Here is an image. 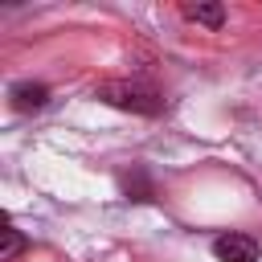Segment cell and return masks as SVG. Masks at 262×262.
Wrapping results in <instances>:
<instances>
[{
	"label": "cell",
	"instance_id": "1",
	"mask_svg": "<svg viewBox=\"0 0 262 262\" xmlns=\"http://www.w3.org/2000/svg\"><path fill=\"white\" fill-rule=\"evenodd\" d=\"M94 98L106 106H119V111H135V115H160L164 111V98L139 82H102L94 90Z\"/></svg>",
	"mask_w": 262,
	"mask_h": 262
},
{
	"label": "cell",
	"instance_id": "2",
	"mask_svg": "<svg viewBox=\"0 0 262 262\" xmlns=\"http://www.w3.org/2000/svg\"><path fill=\"white\" fill-rule=\"evenodd\" d=\"M213 254L221 262H258V242L246 233H221L213 242Z\"/></svg>",
	"mask_w": 262,
	"mask_h": 262
},
{
	"label": "cell",
	"instance_id": "5",
	"mask_svg": "<svg viewBox=\"0 0 262 262\" xmlns=\"http://www.w3.org/2000/svg\"><path fill=\"white\" fill-rule=\"evenodd\" d=\"M123 188H127V196H135V201H147V196H151V184H147L143 168H135L131 176H123Z\"/></svg>",
	"mask_w": 262,
	"mask_h": 262
},
{
	"label": "cell",
	"instance_id": "4",
	"mask_svg": "<svg viewBox=\"0 0 262 262\" xmlns=\"http://www.w3.org/2000/svg\"><path fill=\"white\" fill-rule=\"evenodd\" d=\"M180 12H184V20H192V25H209V29H221V25H225V8H221V4H184Z\"/></svg>",
	"mask_w": 262,
	"mask_h": 262
},
{
	"label": "cell",
	"instance_id": "6",
	"mask_svg": "<svg viewBox=\"0 0 262 262\" xmlns=\"http://www.w3.org/2000/svg\"><path fill=\"white\" fill-rule=\"evenodd\" d=\"M20 250H25V237H20V233L8 225V229H4V262H12Z\"/></svg>",
	"mask_w": 262,
	"mask_h": 262
},
{
	"label": "cell",
	"instance_id": "3",
	"mask_svg": "<svg viewBox=\"0 0 262 262\" xmlns=\"http://www.w3.org/2000/svg\"><path fill=\"white\" fill-rule=\"evenodd\" d=\"M8 98H12L16 111H41L49 102V86H41V82H16L8 90Z\"/></svg>",
	"mask_w": 262,
	"mask_h": 262
}]
</instances>
